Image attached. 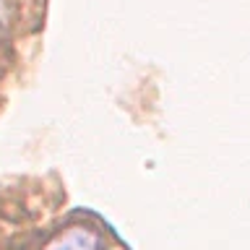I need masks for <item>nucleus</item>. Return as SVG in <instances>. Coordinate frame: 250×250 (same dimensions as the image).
Listing matches in <instances>:
<instances>
[{
  "label": "nucleus",
  "mask_w": 250,
  "mask_h": 250,
  "mask_svg": "<svg viewBox=\"0 0 250 250\" xmlns=\"http://www.w3.org/2000/svg\"><path fill=\"white\" fill-rule=\"evenodd\" d=\"M42 250H107V245L99 229L89 224H70L55 232Z\"/></svg>",
  "instance_id": "nucleus-1"
},
{
  "label": "nucleus",
  "mask_w": 250,
  "mask_h": 250,
  "mask_svg": "<svg viewBox=\"0 0 250 250\" xmlns=\"http://www.w3.org/2000/svg\"><path fill=\"white\" fill-rule=\"evenodd\" d=\"M8 21H11V3H8V0H0V34L8 29Z\"/></svg>",
  "instance_id": "nucleus-2"
}]
</instances>
